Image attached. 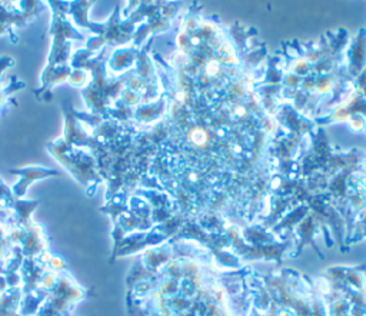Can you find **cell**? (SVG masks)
Returning <instances> with one entry per match:
<instances>
[{"mask_svg": "<svg viewBox=\"0 0 366 316\" xmlns=\"http://www.w3.org/2000/svg\"><path fill=\"white\" fill-rule=\"evenodd\" d=\"M10 174L19 178V182L12 188V193L15 194L16 199H20L22 197H24L28 192V188L33 182L49 178V176L59 175L56 169L43 167V166H28V167H22V169H13L10 170Z\"/></svg>", "mask_w": 366, "mask_h": 316, "instance_id": "obj_1", "label": "cell"}]
</instances>
